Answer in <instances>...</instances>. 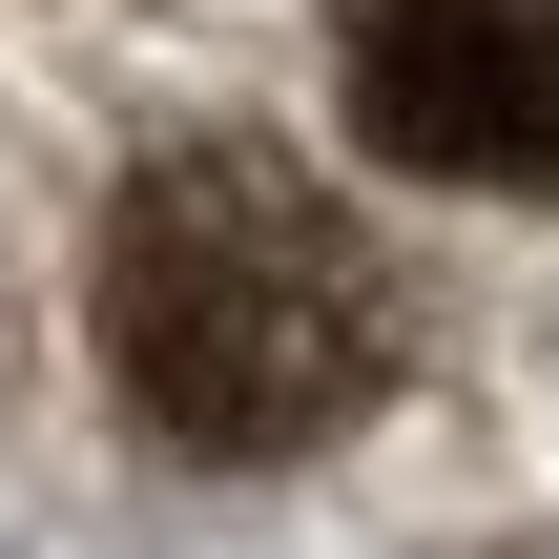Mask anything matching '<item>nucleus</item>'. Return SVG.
I'll use <instances>...</instances> for the list:
<instances>
[{
    "label": "nucleus",
    "instance_id": "nucleus-1",
    "mask_svg": "<svg viewBox=\"0 0 559 559\" xmlns=\"http://www.w3.org/2000/svg\"><path fill=\"white\" fill-rule=\"evenodd\" d=\"M83 332H104V394L145 456L187 477H290L373 415L394 373V270L373 228L290 166V145H145L104 187V249H83Z\"/></svg>",
    "mask_w": 559,
    "mask_h": 559
},
{
    "label": "nucleus",
    "instance_id": "nucleus-2",
    "mask_svg": "<svg viewBox=\"0 0 559 559\" xmlns=\"http://www.w3.org/2000/svg\"><path fill=\"white\" fill-rule=\"evenodd\" d=\"M332 104L415 187H559V0H353Z\"/></svg>",
    "mask_w": 559,
    "mask_h": 559
}]
</instances>
